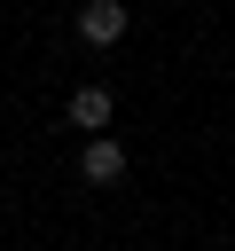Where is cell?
<instances>
[{
	"label": "cell",
	"mask_w": 235,
	"mask_h": 251,
	"mask_svg": "<svg viewBox=\"0 0 235 251\" xmlns=\"http://www.w3.org/2000/svg\"><path fill=\"white\" fill-rule=\"evenodd\" d=\"M110 110H118V102H110V86H78V94H70V126H78V133H102V126H110Z\"/></svg>",
	"instance_id": "3957f363"
},
{
	"label": "cell",
	"mask_w": 235,
	"mask_h": 251,
	"mask_svg": "<svg viewBox=\"0 0 235 251\" xmlns=\"http://www.w3.org/2000/svg\"><path fill=\"white\" fill-rule=\"evenodd\" d=\"M78 39L86 47H118L125 39V0H86L78 8Z\"/></svg>",
	"instance_id": "7a4b0ae2"
},
{
	"label": "cell",
	"mask_w": 235,
	"mask_h": 251,
	"mask_svg": "<svg viewBox=\"0 0 235 251\" xmlns=\"http://www.w3.org/2000/svg\"><path fill=\"white\" fill-rule=\"evenodd\" d=\"M78 180H86V188H118V180H125V149H118L110 133H94V141L78 149Z\"/></svg>",
	"instance_id": "6da1fadb"
}]
</instances>
